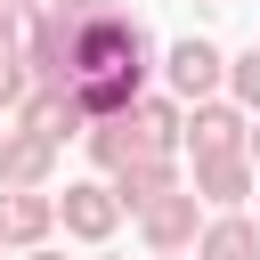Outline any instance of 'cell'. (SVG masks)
Instances as JSON below:
<instances>
[{
    "label": "cell",
    "mask_w": 260,
    "mask_h": 260,
    "mask_svg": "<svg viewBox=\"0 0 260 260\" xmlns=\"http://www.w3.org/2000/svg\"><path fill=\"white\" fill-rule=\"evenodd\" d=\"M187 252L195 260H260V219H244V203L236 211H203V228H195Z\"/></svg>",
    "instance_id": "9c48e42d"
},
{
    "label": "cell",
    "mask_w": 260,
    "mask_h": 260,
    "mask_svg": "<svg viewBox=\"0 0 260 260\" xmlns=\"http://www.w3.org/2000/svg\"><path fill=\"white\" fill-rule=\"evenodd\" d=\"M130 98H138L130 73H73V106H81V122H98V114H130Z\"/></svg>",
    "instance_id": "4fadbf2b"
},
{
    "label": "cell",
    "mask_w": 260,
    "mask_h": 260,
    "mask_svg": "<svg viewBox=\"0 0 260 260\" xmlns=\"http://www.w3.org/2000/svg\"><path fill=\"white\" fill-rule=\"evenodd\" d=\"M106 260H114V252H106Z\"/></svg>",
    "instance_id": "603a6c76"
},
{
    "label": "cell",
    "mask_w": 260,
    "mask_h": 260,
    "mask_svg": "<svg viewBox=\"0 0 260 260\" xmlns=\"http://www.w3.org/2000/svg\"><path fill=\"white\" fill-rule=\"evenodd\" d=\"M219 73H228V49H211V41H195V32L162 49V89H171L179 106L211 98V89H219Z\"/></svg>",
    "instance_id": "3957f363"
},
{
    "label": "cell",
    "mask_w": 260,
    "mask_h": 260,
    "mask_svg": "<svg viewBox=\"0 0 260 260\" xmlns=\"http://www.w3.org/2000/svg\"><path fill=\"white\" fill-rule=\"evenodd\" d=\"M219 89H228V98H236L244 114H260V41L228 57V73H219Z\"/></svg>",
    "instance_id": "5bb4252c"
},
{
    "label": "cell",
    "mask_w": 260,
    "mask_h": 260,
    "mask_svg": "<svg viewBox=\"0 0 260 260\" xmlns=\"http://www.w3.org/2000/svg\"><path fill=\"white\" fill-rule=\"evenodd\" d=\"M130 122H138V138H146V146L179 154V122H187V106H179L171 89H138V98H130Z\"/></svg>",
    "instance_id": "8fae6325"
},
{
    "label": "cell",
    "mask_w": 260,
    "mask_h": 260,
    "mask_svg": "<svg viewBox=\"0 0 260 260\" xmlns=\"http://www.w3.org/2000/svg\"><path fill=\"white\" fill-rule=\"evenodd\" d=\"M252 187H260L252 154H195V203L203 211H236Z\"/></svg>",
    "instance_id": "8992f818"
},
{
    "label": "cell",
    "mask_w": 260,
    "mask_h": 260,
    "mask_svg": "<svg viewBox=\"0 0 260 260\" xmlns=\"http://www.w3.org/2000/svg\"><path fill=\"white\" fill-rule=\"evenodd\" d=\"M106 187H114V203H122V211H138L146 195H162V187H179V162H171L162 146H138V154L122 162V171H106Z\"/></svg>",
    "instance_id": "30bf717a"
},
{
    "label": "cell",
    "mask_w": 260,
    "mask_h": 260,
    "mask_svg": "<svg viewBox=\"0 0 260 260\" xmlns=\"http://www.w3.org/2000/svg\"><path fill=\"white\" fill-rule=\"evenodd\" d=\"M49 228H57V195L49 187H0V244H49Z\"/></svg>",
    "instance_id": "52a82bcc"
},
{
    "label": "cell",
    "mask_w": 260,
    "mask_h": 260,
    "mask_svg": "<svg viewBox=\"0 0 260 260\" xmlns=\"http://www.w3.org/2000/svg\"><path fill=\"white\" fill-rule=\"evenodd\" d=\"M0 8H16V0H0Z\"/></svg>",
    "instance_id": "7402d4cb"
},
{
    "label": "cell",
    "mask_w": 260,
    "mask_h": 260,
    "mask_svg": "<svg viewBox=\"0 0 260 260\" xmlns=\"http://www.w3.org/2000/svg\"><path fill=\"white\" fill-rule=\"evenodd\" d=\"M146 260H179V252H146Z\"/></svg>",
    "instance_id": "d6986e66"
},
{
    "label": "cell",
    "mask_w": 260,
    "mask_h": 260,
    "mask_svg": "<svg viewBox=\"0 0 260 260\" xmlns=\"http://www.w3.org/2000/svg\"><path fill=\"white\" fill-rule=\"evenodd\" d=\"M49 171H57V138L8 122L0 130V187H49Z\"/></svg>",
    "instance_id": "ba28073f"
},
{
    "label": "cell",
    "mask_w": 260,
    "mask_h": 260,
    "mask_svg": "<svg viewBox=\"0 0 260 260\" xmlns=\"http://www.w3.org/2000/svg\"><path fill=\"white\" fill-rule=\"evenodd\" d=\"M24 81H32V73H24V57H16V49H0V114L24 98Z\"/></svg>",
    "instance_id": "9a60e30c"
},
{
    "label": "cell",
    "mask_w": 260,
    "mask_h": 260,
    "mask_svg": "<svg viewBox=\"0 0 260 260\" xmlns=\"http://www.w3.org/2000/svg\"><path fill=\"white\" fill-rule=\"evenodd\" d=\"M114 219H122V203H114V187H106V179H73V187L57 195V228H65V236H81V244H106V236H114Z\"/></svg>",
    "instance_id": "5b68a950"
},
{
    "label": "cell",
    "mask_w": 260,
    "mask_h": 260,
    "mask_svg": "<svg viewBox=\"0 0 260 260\" xmlns=\"http://www.w3.org/2000/svg\"><path fill=\"white\" fill-rule=\"evenodd\" d=\"M0 49H16V8H0Z\"/></svg>",
    "instance_id": "e0dca14e"
},
{
    "label": "cell",
    "mask_w": 260,
    "mask_h": 260,
    "mask_svg": "<svg viewBox=\"0 0 260 260\" xmlns=\"http://www.w3.org/2000/svg\"><path fill=\"white\" fill-rule=\"evenodd\" d=\"M244 154H252V171H260V114L244 122Z\"/></svg>",
    "instance_id": "2e32d148"
},
{
    "label": "cell",
    "mask_w": 260,
    "mask_h": 260,
    "mask_svg": "<svg viewBox=\"0 0 260 260\" xmlns=\"http://www.w3.org/2000/svg\"><path fill=\"white\" fill-rule=\"evenodd\" d=\"M16 8H49V0H16Z\"/></svg>",
    "instance_id": "ffe728a7"
},
{
    "label": "cell",
    "mask_w": 260,
    "mask_h": 260,
    "mask_svg": "<svg viewBox=\"0 0 260 260\" xmlns=\"http://www.w3.org/2000/svg\"><path fill=\"white\" fill-rule=\"evenodd\" d=\"M8 122H24V130H41V138H81L89 122H81V106H73V81H24V98L8 106Z\"/></svg>",
    "instance_id": "277c9868"
},
{
    "label": "cell",
    "mask_w": 260,
    "mask_h": 260,
    "mask_svg": "<svg viewBox=\"0 0 260 260\" xmlns=\"http://www.w3.org/2000/svg\"><path fill=\"white\" fill-rule=\"evenodd\" d=\"M130 219H138L146 252H187L195 228H203V203H195V187H162V195H146Z\"/></svg>",
    "instance_id": "6da1fadb"
},
{
    "label": "cell",
    "mask_w": 260,
    "mask_h": 260,
    "mask_svg": "<svg viewBox=\"0 0 260 260\" xmlns=\"http://www.w3.org/2000/svg\"><path fill=\"white\" fill-rule=\"evenodd\" d=\"M244 122H252V114H244L236 98H219V89H211V98H195V106H187L179 146H187V154H244Z\"/></svg>",
    "instance_id": "7a4b0ae2"
},
{
    "label": "cell",
    "mask_w": 260,
    "mask_h": 260,
    "mask_svg": "<svg viewBox=\"0 0 260 260\" xmlns=\"http://www.w3.org/2000/svg\"><path fill=\"white\" fill-rule=\"evenodd\" d=\"M252 195H260V187H252Z\"/></svg>",
    "instance_id": "cb8c5ba5"
},
{
    "label": "cell",
    "mask_w": 260,
    "mask_h": 260,
    "mask_svg": "<svg viewBox=\"0 0 260 260\" xmlns=\"http://www.w3.org/2000/svg\"><path fill=\"white\" fill-rule=\"evenodd\" d=\"M81 146H89V162H98V171H122L146 138H138V122H130V114H98V122L81 130Z\"/></svg>",
    "instance_id": "7c38bea8"
},
{
    "label": "cell",
    "mask_w": 260,
    "mask_h": 260,
    "mask_svg": "<svg viewBox=\"0 0 260 260\" xmlns=\"http://www.w3.org/2000/svg\"><path fill=\"white\" fill-rule=\"evenodd\" d=\"M203 8H228V0H203Z\"/></svg>",
    "instance_id": "44dd1931"
},
{
    "label": "cell",
    "mask_w": 260,
    "mask_h": 260,
    "mask_svg": "<svg viewBox=\"0 0 260 260\" xmlns=\"http://www.w3.org/2000/svg\"><path fill=\"white\" fill-rule=\"evenodd\" d=\"M24 260H65V252L57 244H24Z\"/></svg>",
    "instance_id": "ac0fdd59"
}]
</instances>
